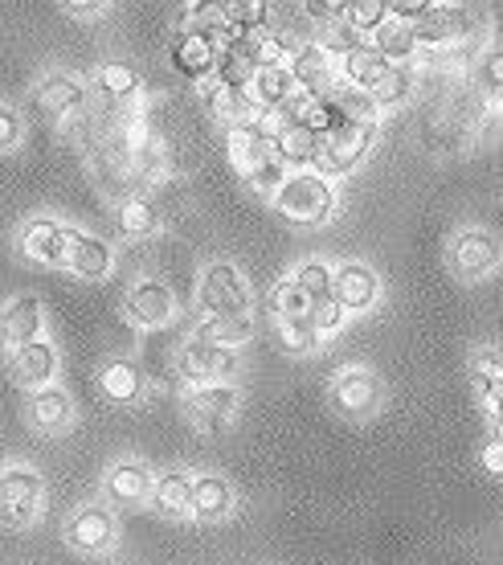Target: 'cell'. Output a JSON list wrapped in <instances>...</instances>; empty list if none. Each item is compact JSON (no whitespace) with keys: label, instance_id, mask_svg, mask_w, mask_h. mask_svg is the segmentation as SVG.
Masks as SVG:
<instances>
[{"label":"cell","instance_id":"cell-1","mask_svg":"<svg viewBox=\"0 0 503 565\" xmlns=\"http://www.w3.org/2000/svg\"><path fill=\"white\" fill-rule=\"evenodd\" d=\"M275 210H279L282 217L299 222V226H323L335 210V193H332V184H328V177H320L315 169L291 172V177L282 181L279 193H275Z\"/></svg>","mask_w":503,"mask_h":565},{"label":"cell","instance_id":"cell-2","mask_svg":"<svg viewBox=\"0 0 503 565\" xmlns=\"http://www.w3.org/2000/svg\"><path fill=\"white\" fill-rule=\"evenodd\" d=\"M196 303L205 320H238V316H250V287L234 263H210L201 275Z\"/></svg>","mask_w":503,"mask_h":565},{"label":"cell","instance_id":"cell-3","mask_svg":"<svg viewBox=\"0 0 503 565\" xmlns=\"http://www.w3.org/2000/svg\"><path fill=\"white\" fill-rule=\"evenodd\" d=\"M234 369H238V356L229 353V349H217V344H213L201 328L184 340L181 353H176V373H181V382L189 385V390H196V385L225 382Z\"/></svg>","mask_w":503,"mask_h":565},{"label":"cell","instance_id":"cell-4","mask_svg":"<svg viewBox=\"0 0 503 565\" xmlns=\"http://www.w3.org/2000/svg\"><path fill=\"white\" fill-rule=\"evenodd\" d=\"M373 140H377V124H344V128H335L332 136H323V152L315 172L320 177H344V172H352L368 156Z\"/></svg>","mask_w":503,"mask_h":565},{"label":"cell","instance_id":"cell-5","mask_svg":"<svg viewBox=\"0 0 503 565\" xmlns=\"http://www.w3.org/2000/svg\"><path fill=\"white\" fill-rule=\"evenodd\" d=\"M42 476L33 467H4L0 471V516L9 524H33L42 512Z\"/></svg>","mask_w":503,"mask_h":565},{"label":"cell","instance_id":"cell-6","mask_svg":"<svg viewBox=\"0 0 503 565\" xmlns=\"http://www.w3.org/2000/svg\"><path fill=\"white\" fill-rule=\"evenodd\" d=\"M168 57H172V71L176 74L193 78V83H205V78L217 71V38L196 25H184L181 33L172 38Z\"/></svg>","mask_w":503,"mask_h":565},{"label":"cell","instance_id":"cell-7","mask_svg":"<svg viewBox=\"0 0 503 565\" xmlns=\"http://www.w3.org/2000/svg\"><path fill=\"white\" fill-rule=\"evenodd\" d=\"M124 311L127 320L136 328H168L172 324V316H176V296L168 291V282L160 279H140L124 299Z\"/></svg>","mask_w":503,"mask_h":565},{"label":"cell","instance_id":"cell-8","mask_svg":"<svg viewBox=\"0 0 503 565\" xmlns=\"http://www.w3.org/2000/svg\"><path fill=\"white\" fill-rule=\"evenodd\" d=\"M225 148H229V160L242 169V177L254 172L258 164H266V160H279V143H275V136L263 128L258 115L246 119V124L225 128Z\"/></svg>","mask_w":503,"mask_h":565},{"label":"cell","instance_id":"cell-9","mask_svg":"<svg viewBox=\"0 0 503 565\" xmlns=\"http://www.w3.org/2000/svg\"><path fill=\"white\" fill-rule=\"evenodd\" d=\"M66 246H71V230L54 217H33L21 230V255L38 267H66Z\"/></svg>","mask_w":503,"mask_h":565},{"label":"cell","instance_id":"cell-10","mask_svg":"<svg viewBox=\"0 0 503 565\" xmlns=\"http://www.w3.org/2000/svg\"><path fill=\"white\" fill-rule=\"evenodd\" d=\"M234 406H238V394H234L229 382H213V385L189 390V414H193V423L201 426L205 435L225 430L229 418H234Z\"/></svg>","mask_w":503,"mask_h":565},{"label":"cell","instance_id":"cell-11","mask_svg":"<svg viewBox=\"0 0 503 565\" xmlns=\"http://www.w3.org/2000/svg\"><path fill=\"white\" fill-rule=\"evenodd\" d=\"M42 324H45V308L38 296H17L0 308V344L9 349H21L29 340H42Z\"/></svg>","mask_w":503,"mask_h":565},{"label":"cell","instance_id":"cell-12","mask_svg":"<svg viewBox=\"0 0 503 565\" xmlns=\"http://www.w3.org/2000/svg\"><path fill=\"white\" fill-rule=\"evenodd\" d=\"M450 258H454V270L467 275V279H483L491 270L500 267V242L491 238L488 230H462L454 246H450Z\"/></svg>","mask_w":503,"mask_h":565},{"label":"cell","instance_id":"cell-13","mask_svg":"<svg viewBox=\"0 0 503 565\" xmlns=\"http://www.w3.org/2000/svg\"><path fill=\"white\" fill-rule=\"evenodd\" d=\"M287 71H291L295 86L303 90V95H323V90H332L335 86V57L315 42H303L287 57Z\"/></svg>","mask_w":503,"mask_h":565},{"label":"cell","instance_id":"cell-14","mask_svg":"<svg viewBox=\"0 0 503 565\" xmlns=\"http://www.w3.org/2000/svg\"><path fill=\"white\" fill-rule=\"evenodd\" d=\"M86 90H90V103H98L103 111H127L140 95V78H136L131 66L111 62V66H98Z\"/></svg>","mask_w":503,"mask_h":565},{"label":"cell","instance_id":"cell-15","mask_svg":"<svg viewBox=\"0 0 503 565\" xmlns=\"http://www.w3.org/2000/svg\"><path fill=\"white\" fill-rule=\"evenodd\" d=\"M66 537L78 553H107L115 545V516L103 504H86L71 516Z\"/></svg>","mask_w":503,"mask_h":565},{"label":"cell","instance_id":"cell-16","mask_svg":"<svg viewBox=\"0 0 503 565\" xmlns=\"http://www.w3.org/2000/svg\"><path fill=\"white\" fill-rule=\"evenodd\" d=\"M332 402H335V411L361 418V414L377 411L381 382L368 369H344V373H335V382H332Z\"/></svg>","mask_w":503,"mask_h":565},{"label":"cell","instance_id":"cell-17","mask_svg":"<svg viewBox=\"0 0 503 565\" xmlns=\"http://www.w3.org/2000/svg\"><path fill=\"white\" fill-rule=\"evenodd\" d=\"M381 282L377 275L364 267V263H344L332 270V296L344 311H364L377 303Z\"/></svg>","mask_w":503,"mask_h":565},{"label":"cell","instance_id":"cell-18","mask_svg":"<svg viewBox=\"0 0 503 565\" xmlns=\"http://www.w3.org/2000/svg\"><path fill=\"white\" fill-rule=\"evenodd\" d=\"M38 99H42V107L54 119H78V115L90 107V90H86L78 78H71V74H50L42 83V90H38Z\"/></svg>","mask_w":503,"mask_h":565},{"label":"cell","instance_id":"cell-19","mask_svg":"<svg viewBox=\"0 0 503 565\" xmlns=\"http://www.w3.org/2000/svg\"><path fill=\"white\" fill-rule=\"evenodd\" d=\"M57 373V349L50 340H29L13 353V377L25 390H45Z\"/></svg>","mask_w":503,"mask_h":565},{"label":"cell","instance_id":"cell-20","mask_svg":"<svg viewBox=\"0 0 503 565\" xmlns=\"http://www.w3.org/2000/svg\"><path fill=\"white\" fill-rule=\"evenodd\" d=\"M115 255L111 246L95 234H74L71 230V246H66V267L78 275V279H103L111 270Z\"/></svg>","mask_w":503,"mask_h":565},{"label":"cell","instance_id":"cell-21","mask_svg":"<svg viewBox=\"0 0 503 565\" xmlns=\"http://www.w3.org/2000/svg\"><path fill=\"white\" fill-rule=\"evenodd\" d=\"M29 423L38 426L42 435H57L74 423V406L71 397L62 394L57 385H45V390H33L29 394Z\"/></svg>","mask_w":503,"mask_h":565},{"label":"cell","instance_id":"cell-22","mask_svg":"<svg viewBox=\"0 0 503 565\" xmlns=\"http://www.w3.org/2000/svg\"><path fill=\"white\" fill-rule=\"evenodd\" d=\"M295 90H299V86H295L291 71H287V62H282V66H266V71H254V78H250L254 111H258V115L279 111V107L291 99Z\"/></svg>","mask_w":503,"mask_h":565},{"label":"cell","instance_id":"cell-23","mask_svg":"<svg viewBox=\"0 0 503 565\" xmlns=\"http://www.w3.org/2000/svg\"><path fill=\"white\" fill-rule=\"evenodd\" d=\"M320 152H323V136H315L311 128L303 124H295L279 136V160L282 169H295V172H311L320 164Z\"/></svg>","mask_w":503,"mask_h":565},{"label":"cell","instance_id":"cell-24","mask_svg":"<svg viewBox=\"0 0 503 565\" xmlns=\"http://www.w3.org/2000/svg\"><path fill=\"white\" fill-rule=\"evenodd\" d=\"M234 509V488L222 476H193V504L189 512L201 521H222Z\"/></svg>","mask_w":503,"mask_h":565},{"label":"cell","instance_id":"cell-25","mask_svg":"<svg viewBox=\"0 0 503 565\" xmlns=\"http://www.w3.org/2000/svg\"><path fill=\"white\" fill-rule=\"evenodd\" d=\"M373 50H377L389 66H409L418 57V42H414V29L402 25V21H385V25L373 33Z\"/></svg>","mask_w":503,"mask_h":565},{"label":"cell","instance_id":"cell-26","mask_svg":"<svg viewBox=\"0 0 503 565\" xmlns=\"http://www.w3.org/2000/svg\"><path fill=\"white\" fill-rule=\"evenodd\" d=\"M107 495L115 504H140L152 495V476L140 463H119L107 471Z\"/></svg>","mask_w":503,"mask_h":565},{"label":"cell","instance_id":"cell-27","mask_svg":"<svg viewBox=\"0 0 503 565\" xmlns=\"http://www.w3.org/2000/svg\"><path fill=\"white\" fill-rule=\"evenodd\" d=\"M98 390L111 397V402L127 406V402H136L143 394V373L131 361H111V365H103V373H98Z\"/></svg>","mask_w":503,"mask_h":565},{"label":"cell","instance_id":"cell-28","mask_svg":"<svg viewBox=\"0 0 503 565\" xmlns=\"http://www.w3.org/2000/svg\"><path fill=\"white\" fill-rule=\"evenodd\" d=\"M414 86H418V78H414V66H389L377 83L364 90V95L377 103V111H381V107H397V103H406L409 95H414Z\"/></svg>","mask_w":503,"mask_h":565},{"label":"cell","instance_id":"cell-29","mask_svg":"<svg viewBox=\"0 0 503 565\" xmlns=\"http://www.w3.org/2000/svg\"><path fill=\"white\" fill-rule=\"evenodd\" d=\"M385 71H389V62H385L373 45H364V50H356V54L340 57V74H344V83L356 86V90H368Z\"/></svg>","mask_w":503,"mask_h":565},{"label":"cell","instance_id":"cell-30","mask_svg":"<svg viewBox=\"0 0 503 565\" xmlns=\"http://www.w3.org/2000/svg\"><path fill=\"white\" fill-rule=\"evenodd\" d=\"M152 495H156V504H160V512H168V516H184L189 504H193V476L168 471V476H160V480L152 483Z\"/></svg>","mask_w":503,"mask_h":565},{"label":"cell","instance_id":"cell-31","mask_svg":"<svg viewBox=\"0 0 503 565\" xmlns=\"http://www.w3.org/2000/svg\"><path fill=\"white\" fill-rule=\"evenodd\" d=\"M115 222H119V230H124L127 238H148L160 226V213H156V205L148 198H124Z\"/></svg>","mask_w":503,"mask_h":565},{"label":"cell","instance_id":"cell-32","mask_svg":"<svg viewBox=\"0 0 503 565\" xmlns=\"http://www.w3.org/2000/svg\"><path fill=\"white\" fill-rule=\"evenodd\" d=\"M201 332L217 344V349H242L246 340L254 337V320L250 316H238V320H201Z\"/></svg>","mask_w":503,"mask_h":565},{"label":"cell","instance_id":"cell-33","mask_svg":"<svg viewBox=\"0 0 503 565\" xmlns=\"http://www.w3.org/2000/svg\"><path fill=\"white\" fill-rule=\"evenodd\" d=\"M475 385L483 402L503 397V349H483L475 356Z\"/></svg>","mask_w":503,"mask_h":565},{"label":"cell","instance_id":"cell-34","mask_svg":"<svg viewBox=\"0 0 503 565\" xmlns=\"http://www.w3.org/2000/svg\"><path fill=\"white\" fill-rule=\"evenodd\" d=\"M315 45H323L332 57L335 54L349 57V54H356V50H364V45H368V38H364V33H356V29H352V21L344 17V21H335V25L323 29L320 38H315Z\"/></svg>","mask_w":503,"mask_h":565},{"label":"cell","instance_id":"cell-35","mask_svg":"<svg viewBox=\"0 0 503 565\" xmlns=\"http://www.w3.org/2000/svg\"><path fill=\"white\" fill-rule=\"evenodd\" d=\"M291 282H299V287L308 291V299L332 296V270H328V263H320V258L299 263V267H295V275H291Z\"/></svg>","mask_w":503,"mask_h":565},{"label":"cell","instance_id":"cell-36","mask_svg":"<svg viewBox=\"0 0 503 565\" xmlns=\"http://www.w3.org/2000/svg\"><path fill=\"white\" fill-rule=\"evenodd\" d=\"M266 21H270V4H225V25L234 29V33H258V29H266Z\"/></svg>","mask_w":503,"mask_h":565},{"label":"cell","instance_id":"cell-37","mask_svg":"<svg viewBox=\"0 0 503 565\" xmlns=\"http://www.w3.org/2000/svg\"><path fill=\"white\" fill-rule=\"evenodd\" d=\"M279 328L291 353H311L320 344V332H315V324H311L308 316H287V320H279Z\"/></svg>","mask_w":503,"mask_h":565},{"label":"cell","instance_id":"cell-38","mask_svg":"<svg viewBox=\"0 0 503 565\" xmlns=\"http://www.w3.org/2000/svg\"><path fill=\"white\" fill-rule=\"evenodd\" d=\"M349 21L356 33L364 38H373L385 21H389V4H381V0H364V4H349Z\"/></svg>","mask_w":503,"mask_h":565},{"label":"cell","instance_id":"cell-39","mask_svg":"<svg viewBox=\"0 0 503 565\" xmlns=\"http://www.w3.org/2000/svg\"><path fill=\"white\" fill-rule=\"evenodd\" d=\"M344 316L349 311L335 303V296H320V299H311V308H308V320L315 324V332L320 337H328V332H340V324H344Z\"/></svg>","mask_w":503,"mask_h":565},{"label":"cell","instance_id":"cell-40","mask_svg":"<svg viewBox=\"0 0 503 565\" xmlns=\"http://www.w3.org/2000/svg\"><path fill=\"white\" fill-rule=\"evenodd\" d=\"M308 308H311V299L299 282L287 279L279 291H275V316H279V320H287V316H308Z\"/></svg>","mask_w":503,"mask_h":565},{"label":"cell","instance_id":"cell-41","mask_svg":"<svg viewBox=\"0 0 503 565\" xmlns=\"http://www.w3.org/2000/svg\"><path fill=\"white\" fill-rule=\"evenodd\" d=\"M246 181L258 189V193H279L282 189V181H287V169H282V160H266V164H258L254 172H246Z\"/></svg>","mask_w":503,"mask_h":565},{"label":"cell","instance_id":"cell-42","mask_svg":"<svg viewBox=\"0 0 503 565\" xmlns=\"http://www.w3.org/2000/svg\"><path fill=\"white\" fill-rule=\"evenodd\" d=\"M479 83L488 95H503V50H488L479 62Z\"/></svg>","mask_w":503,"mask_h":565},{"label":"cell","instance_id":"cell-43","mask_svg":"<svg viewBox=\"0 0 503 565\" xmlns=\"http://www.w3.org/2000/svg\"><path fill=\"white\" fill-rule=\"evenodd\" d=\"M17 143H21V115L0 107V152H9Z\"/></svg>","mask_w":503,"mask_h":565},{"label":"cell","instance_id":"cell-44","mask_svg":"<svg viewBox=\"0 0 503 565\" xmlns=\"http://www.w3.org/2000/svg\"><path fill=\"white\" fill-rule=\"evenodd\" d=\"M430 9H434V4H426V0H414V4H409V0H402V4H389V17H397L402 25H418Z\"/></svg>","mask_w":503,"mask_h":565},{"label":"cell","instance_id":"cell-45","mask_svg":"<svg viewBox=\"0 0 503 565\" xmlns=\"http://www.w3.org/2000/svg\"><path fill=\"white\" fill-rule=\"evenodd\" d=\"M483 467L491 476H503V438H495L491 447H483Z\"/></svg>","mask_w":503,"mask_h":565},{"label":"cell","instance_id":"cell-46","mask_svg":"<svg viewBox=\"0 0 503 565\" xmlns=\"http://www.w3.org/2000/svg\"><path fill=\"white\" fill-rule=\"evenodd\" d=\"M103 4H71V13H83V17H90V13H98Z\"/></svg>","mask_w":503,"mask_h":565}]
</instances>
